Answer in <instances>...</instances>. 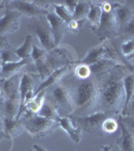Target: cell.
<instances>
[{
  "label": "cell",
  "instance_id": "obj_24",
  "mask_svg": "<svg viewBox=\"0 0 134 151\" xmlns=\"http://www.w3.org/2000/svg\"><path fill=\"white\" fill-rule=\"evenodd\" d=\"M91 1H86V0H79L77 2L76 8H75L74 13L72 14L73 20L81 21L87 18V15L89 13L90 6H91Z\"/></svg>",
  "mask_w": 134,
  "mask_h": 151
},
{
  "label": "cell",
  "instance_id": "obj_8",
  "mask_svg": "<svg viewBox=\"0 0 134 151\" xmlns=\"http://www.w3.org/2000/svg\"><path fill=\"white\" fill-rule=\"evenodd\" d=\"M109 117L112 116L105 112L97 111L84 117H70V118L72 119L75 125L78 126L82 131L95 136H104L102 125Z\"/></svg>",
  "mask_w": 134,
  "mask_h": 151
},
{
  "label": "cell",
  "instance_id": "obj_11",
  "mask_svg": "<svg viewBox=\"0 0 134 151\" xmlns=\"http://www.w3.org/2000/svg\"><path fill=\"white\" fill-rule=\"evenodd\" d=\"M21 16L20 12L6 8L2 17H0V36H6L18 30Z\"/></svg>",
  "mask_w": 134,
  "mask_h": 151
},
{
  "label": "cell",
  "instance_id": "obj_17",
  "mask_svg": "<svg viewBox=\"0 0 134 151\" xmlns=\"http://www.w3.org/2000/svg\"><path fill=\"white\" fill-rule=\"evenodd\" d=\"M133 16H134V12L131 9H129L123 3H119L118 2L117 6L115 8V17H116V22H117L118 25L119 33L128 25V23L133 18Z\"/></svg>",
  "mask_w": 134,
  "mask_h": 151
},
{
  "label": "cell",
  "instance_id": "obj_44",
  "mask_svg": "<svg viewBox=\"0 0 134 151\" xmlns=\"http://www.w3.org/2000/svg\"><path fill=\"white\" fill-rule=\"evenodd\" d=\"M4 137H6V135L4 134L3 131H0V141H1L2 139H3Z\"/></svg>",
  "mask_w": 134,
  "mask_h": 151
},
{
  "label": "cell",
  "instance_id": "obj_20",
  "mask_svg": "<svg viewBox=\"0 0 134 151\" xmlns=\"http://www.w3.org/2000/svg\"><path fill=\"white\" fill-rule=\"evenodd\" d=\"M117 64H120V63L116 62V60H110V58H103V60L97 62L96 64L89 65V68H90L91 75L95 76L96 78H99L100 76L104 75L105 73L108 72V70L113 69Z\"/></svg>",
  "mask_w": 134,
  "mask_h": 151
},
{
  "label": "cell",
  "instance_id": "obj_22",
  "mask_svg": "<svg viewBox=\"0 0 134 151\" xmlns=\"http://www.w3.org/2000/svg\"><path fill=\"white\" fill-rule=\"evenodd\" d=\"M37 114L41 117H44L46 119H49V120L55 121V122H58V123H59L60 119L62 118V117L59 115V113L57 112V110L55 109V107L53 106L50 102H48L46 99Z\"/></svg>",
  "mask_w": 134,
  "mask_h": 151
},
{
  "label": "cell",
  "instance_id": "obj_10",
  "mask_svg": "<svg viewBox=\"0 0 134 151\" xmlns=\"http://www.w3.org/2000/svg\"><path fill=\"white\" fill-rule=\"evenodd\" d=\"M38 88L36 85V80L33 74L30 73H22L21 76L20 86H19V95H20V112H19L18 118L21 117L23 109L29 102L35 97V91Z\"/></svg>",
  "mask_w": 134,
  "mask_h": 151
},
{
  "label": "cell",
  "instance_id": "obj_29",
  "mask_svg": "<svg viewBox=\"0 0 134 151\" xmlns=\"http://www.w3.org/2000/svg\"><path fill=\"white\" fill-rule=\"evenodd\" d=\"M120 53L121 57L124 58H134V38H128L124 40L120 45Z\"/></svg>",
  "mask_w": 134,
  "mask_h": 151
},
{
  "label": "cell",
  "instance_id": "obj_37",
  "mask_svg": "<svg viewBox=\"0 0 134 151\" xmlns=\"http://www.w3.org/2000/svg\"><path fill=\"white\" fill-rule=\"evenodd\" d=\"M80 21H75L72 20L70 23L67 24V29H69L70 31H72L73 33H78L79 29H80Z\"/></svg>",
  "mask_w": 134,
  "mask_h": 151
},
{
  "label": "cell",
  "instance_id": "obj_21",
  "mask_svg": "<svg viewBox=\"0 0 134 151\" xmlns=\"http://www.w3.org/2000/svg\"><path fill=\"white\" fill-rule=\"evenodd\" d=\"M123 85H124V92H125V103H124V109L122 112V115L124 112H125L126 108H127L131 98L134 96V73L132 70H128L126 73L125 77L123 79Z\"/></svg>",
  "mask_w": 134,
  "mask_h": 151
},
{
  "label": "cell",
  "instance_id": "obj_16",
  "mask_svg": "<svg viewBox=\"0 0 134 151\" xmlns=\"http://www.w3.org/2000/svg\"><path fill=\"white\" fill-rule=\"evenodd\" d=\"M118 124L121 130V135L116 140L120 151H134V135L126 128V126L118 119Z\"/></svg>",
  "mask_w": 134,
  "mask_h": 151
},
{
  "label": "cell",
  "instance_id": "obj_27",
  "mask_svg": "<svg viewBox=\"0 0 134 151\" xmlns=\"http://www.w3.org/2000/svg\"><path fill=\"white\" fill-rule=\"evenodd\" d=\"M51 5L53 6V12L57 16H59L66 24L70 23L73 20L72 13L68 10L61 1H53L51 2Z\"/></svg>",
  "mask_w": 134,
  "mask_h": 151
},
{
  "label": "cell",
  "instance_id": "obj_43",
  "mask_svg": "<svg viewBox=\"0 0 134 151\" xmlns=\"http://www.w3.org/2000/svg\"><path fill=\"white\" fill-rule=\"evenodd\" d=\"M4 128V120L1 116H0V131H3Z\"/></svg>",
  "mask_w": 134,
  "mask_h": 151
},
{
  "label": "cell",
  "instance_id": "obj_25",
  "mask_svg": "<svg viewBox=\"0 0 134 151\" xmlns=\"http://www.w3.org/2000/svg\"><path fill=\"white\" fill-rule=\"evenodd\" d=\"M102 16V8H101V2H92L90 6L89 13L87 15V19L91 23L90 27H96L99 25Z\"/></svg>",
  "mask_w": 134,
  "mask_h": 151
},
{
  "label": "cell",
  "instance_id": "obj_15",
  "mask_svg": "<svg viewBox=\"0 0 134 151\" xmlns=\"http://www.w3.org/2000/svg\"><path fill=\"white\" fill-rule=\"evenodd\" d=\"M32 64V60L31 58H26L22 60L18 63H9V64H2V70L1 75H0V79H10L14 76L22 73L23 69L27 67L28 65Z\"/></svg>",
  "mask_w": 134,
  "mask_h": 151
},
{
  "label": "cell",
  "instance_id": "obj_45",
  "mask_svg": "<svg viewBox=\"0 0 134 151\" xmlns=\"http://www.w3.org/2000/svg\"><path fill=\"white\" fill-rule=\"evenodd\" d=\"M1 70H2V62L0 60V75H1Z\"/></svg>",
  "mask_w": 134,
  "mask_h": 151
},
{
  "label": "cell",
  "instance_id": "obj_13",
  "mask_svg": "<svg viewBox=\"0 0 134 151\" xmlns=\"http://www.w3.org/2000/svg\"><path fill=\"white\" fill-rule=\"evenodd\" d=\"M46 18H47L48 22L50 24L55 47H57L59 43L62 41L63 37H64L65 32L67 30V24L59 16L56 15L53 11H49V13L46 15Z\"/></svg>",
  "mask_w": 134,
  "mask_h": 151
},
{
  "label": "cell",
  "instance_id": "obj_42",
  "mask_svg": "<svg viewBox=\"0 0 134 151\" xmlns=\"http://www.w3.org/2000/svg\"><path fill=\"white\" fill-rule=\"evenodd\" d=\"M101 151H112L111 145H104L101 147Z\"/></svg>",
  "mask_w": 134,
  "mask_h": 151
},
{
  "label": "cell",
  "instance_id": "obj_39",
  "mask_svg": "<svg viewBox=\"0 0 134 151\" xmlns=\"http://www.w3.org/2000/svg\"><path fill=\"white\" fill-rule=\"evenodd\" d=\"M123 4L134 12V0H127V1H124Z\"/></svg>",
  "mask_w": 134,
  "mask_h": 151
},
{
  "label": "cell",
  "instance_id": "obj_35",
  "mask_svg": "<svg viewBox=\"0 0 134 151\" xmlns=\"http://www.w3.org/2000/svg\"><path fill=\"white\" fill-rule=\"evenodd\" d=\"M122 116H128V117H133L134 118V96L131 98L127 108H126V110L123 113Z\"/></svg>",
  "mask_w": 134,
  "mask_h": 151
},
{
  "label": "cell",
  "instance_id": "obj_5",
  "mask_svg": "<svg viewBox=\"0 0 134 151\" xmlns=\"http://www.w3.org/2000/svg\"><path fill=\"white\" fill-rule=\"evenodd\" d=\"M45 99L50 102L61 117H69L74 112L69 93L61 83L53 85L45 90Z\"/></svg>",
  "mask_w": 134,
  "mask_h": 151
},
{
  "label": "cell",
  "instance_id": "obj_33",
  "mask_svg": "<svg viewBox=\"0 0 134 151\" xmlns=\"http://www.w3.org/2000/svg\"><path fill=\"white\" fill-rule=\"evenodd\" d=\"M46 53H47V52H46L44 48L39 47H37V45H34L30 58L32 60V63H35V62H37V60H41L42 58H44L46 55Z\"/></svg>",
  "mask_w": 134,
  "mask_h": 151
},
{
  "label": "cell",
  "instance_id": "obj_49",
  "mask_svg": "<svg viewBox=\"0 0 134 151\" xmlns=\"http://www.w3.org/2000/svg\"><path fill=\"white\" fill-rule=\"evenodd\" d=\"M0 13H1V12H0Z\"/></svg>",
  "mask_w": 134,
  "mask_h": 151
},
{
  "label": "cell",
  "instance_id": "obj_28",
  "mask_svg": "<svg viewBox=\"0 0 134 151\" xmlns=\"http://www.w3.org/2000/svg\"><path fill=\"white\" fill-rule=\"evenodd\" d=\"M0 60L2 64H9V63H18L22 60L16 53V48L12 47L8 45L0 53Z\"/></svg>",
  "mask_w": 134,
  "mask_h": 151
},
{
  "label": "cell",
  "instance_id": "obj_47",
  "mask_svg": "<svg viewBox=\"0 0 134 151\" xmlns=\"http://www.w3.org/2000/svg\"><path fill=\"white\" fill-rule=\"evenodd\" d=\"M76 151H84V150H81V149H78V150H76Z\"/></svg>",
  "mask_w": 134,
  "mask_h": 151
},
{
  "label": "cell",
  "instance_id": "obj_19",
  "mask_svg": "<svg viewBox=\"0 0 134 151\" xmlns=\"http://www.w3.org/2000/svg\"><path fill=\"white\" fill-rule=\"evenodd\" d=\"M24 129H25V126H24V120L22 117H20L19 119H14V120H7V119L4 120L3 132L7 138L15 137L22 133Z\"/></svg>",
  "mask_w": 134,
  "mask_h": 151
},
{
  "label": "cell",
  "instance_id": "obj_30",
  "mask_svg": "<svg viewBox=\"0 0 134 151\" xmlns=\"http://www.w3.org/2000/svg\"><path fill=\"white\" fill-rule=\"evenodd\" d=\"M118 127V120H116L115 117H109L103 122L102 130H103L104 135H112L113 133H115V131L117 130Z\"/></svg>",
  "mask_w": 134,
  "mask_h": 151
},
{
  "label": "cell",
  "instance_id": "obj_48",
  "mask_svg": "<svg viewBox=\"0 0 134 151\" xmlns=\"http://www.w3.org/2000/svg\"><path fill=\"white\" fill-rule=\"evenodd\" d=\"M29 151H35V150H32V149H30V150H29Z\"/></svg>",
  "mask_w": 134,
  "mask_h": 151
},
{
  "label": "cell",
  "instance_id": "obj_7",
  "mask_svg": "<svg viewBox=\"0 0 134 151\" xmlns=\"http://www.w3.org/2000/svg\"><path fill=\"white\" fill-rule=\"evenodd\" d=\"M27 27L35 33L37 38L39 40L41 47L46 52H51L56 47L53 38L52 30L50 24L48 22L46 16H38L29 19Z\"/></svg>",
  "mask_w": 134,
  "mask_h": 151
},
{
  "label": "cell",
  "instance_id": "obj_9",
  "mask_svg": "<svg viewBox=\"0 0 134 151\" xmlns=\"http://www.w3.org/2000/svg\"><path fill=\"white\" fill-rule=\"evenodd\" d=\"M6 8L16 10L20 12L22 15H26L30 18L38 17V16H46L50 11L47 6L39 5L35 1H26V0L7 1Z\"/></svg>",
  "mask_w": 134,
  "mask_h": 151
},
{
  "label": "cell",
  "instance_id": "obj_4",
  "mask_svg": "<svg viewBox=\"0 0 134 151\" xmlns=\"http://www.w3.org/2000/svg\"><path fill=\"white\" fill-rule=\"evenodd\" d=\"M32 64L34 65V70L37 72L39 79L41 81H44L54 70L66 65H71L72 63L68 60L67 52H65L64 50L55 47L51 52H47L44 58Z\"/></svg>",
  "mask_w": 134,
  "mask_h": 151
},
{
  "label": "cell",
  "instance_id": "obj_6",
  "mask_svg": "<svg viewBox=\"0 0 134 151\" xmlns=\"http://www.w3.org/2000/svg\"><path fill=\"white\" fill-rule=\"evenodd\" d=\"M21 117L24 120V126L27 132L35 138H41L49 135L57 127H60L58 122L46 119L38 114L23 112Z\"/></svg>",
  "mask_w": 134,
  "mask_h": 151
},
{
  "label": "cell",
  "instance_id": "obj_26",
  "mask_svg": "<svg viewBox=\"0 0 134 151\" xmlns=\"http://www.w3.org/2000/svg\"><path fill=\"white\" fill-rule=\"evenodd\" d=\"M34 38L31 35H26L25 40L22 45L19 47L16 48V53L21 60H26V58H30L31 52H32V48L34 45Z\"/></svg>",
  "mask_w": 134,
  "mask_h": 151
},
{
  "label": "cell",
  "instance_id": "obj_32",
  "mask_svg": "<svg viewBox=\"0 0 134 151\" xmlns=\"http://www.w3.org/2000/svg\"><path fill=\"white\" fill-rule=\"evenodd\" d=\"M118 36L123 37V40H128V38H134V16L130 22L128 23V25L119 33Z\"/></svg>",
  "mask_w": 134,
  "mask_h": 151
},
{
  "label": "cell",
  "instance_id": "obj_36",
  "mask_svg": "<svg viewBox=\"0 0 134 151\" xmlns=\"http://www.w3.org/2000/svg\"><path fill=\"white\" fill-rule=\"evenodd\" d=\"M61 2L66 6V8L71 12L72 14L74 13L75 8H76V5H77V2H78L77 0H67V1H61Z\"/></svg>",
  "mask_w": 134,
  "mask_h": 151
},
{
  "label": "cell",
  "instance_id": "obj_23",
  "mask_svg": "<svg viewBox=\"0 0 134 151\" xmlns=\"http://www.w3.org/2000/svg\"><path fill=\"white\" fill-rule=\"evenodd\" d=\"M45 96H46L45 90H43V91L39 92L38 94H36V96L25 106L22 113L23 112H29V113H32V114H37L38 112H39L40 108L42 107L43 103H44ZM21 115H22V114H21Z\"/></svg>",
  "mask_w": 134,
  "mask_h": 151
},
{
  "label": "cell",
  "instance_id": "obj_40",
  "mask_svg": "<svg viewBox=\"0 0 134 151\" xmlns=\"http://www.w3.org/2000/svg\"><path fill=\"white\" fill-rule=\"evenodd\" d=\"M33 149L35 150V151H48V150H46L43 146H40V145H38V144H35L33 146Z\"/></svg>",
  "mask_w": 134,
  "mask_h": 151
},
{
  "label": "cell",
  "instance_id": "obj_18",
  "mask_svg": "<svg viewBox=\"0 0 134 151\" xmlns=\"http://www.w3.org/2000/svg\"><path fill=\"white\" fill-rule=\"evenodd\" d=\"M59 126L66 132L73 142L79 143L82 138V130L76 126L70 117H62L59 121Z\"/></svg>",
  "mask_w": 134,
  "mask_h": 151
},
{
  "label": "cell",
  "instance_id": "obj_31",
  "mask_svg": "<svg viewBox=\"0 0 134 151\" xmlns=\"http://www.w3.org/2000/svg\"><path fill=\"white\" fill-rule=\"evenodd\" d=\"M72 72H73V74L76 76L77 78H79V79H87V78H90L92 76L91 72H90L89 65H82V64L77 65Z\"/></svg>",
  "mask_w": 134,
  "mask_h": 151
},
{
  "label": "cell",
  "instance_id": "obj_34",
  "mask_svg": "<svg viewBox=\"0 0 134 151\" xmlns=\"http://www.w3.org/2000/svg\"><path fill=\"white\" fill-rule=\"evenodd\" d=\"M119 119L121 120L124 125L126 126V128L130 131L131 133L134 135V118L133 117H128V116H120Z\"/></svg>",
  "mask_w": 134,
  "mask_h": 151
},
{
  "label": "cell",
  "instance_id": "obj_41",
  "mask_svg": "<svg viewBox=\"0 0 134 151\" xmlns=\"http://www.w3.org/2000/svg\"><path fill=\"white\" fill-rule=\"evenodd\" d=\"M7 1H0V12H2L3 9H6Z\"/></svg>",
  "mask_w": 134,
  "mask_h": 151
},
{
  "label": "cell",
  "instance_id": "obj_3",
  "mask_svg": "<svg viewBox=\"0 0 134 151\" xmlns=\"http://www.w3.org/2000/svg\"><path fill=\"white\" fill-rule=\"evenodd\" d=\"M118 2L114 1H102V16L98 26L90 27L91 30L99 37L101 42L104 41H113L119 35L118 25L115 17V8Z\"/></svg>",
  "mask_w": 134,
  "mask_h": 151
},
{
  "label": "cell",
  "instance_id": "obj_2",
  "mask_svg": "<svg viewBox=\"0 0 134 151\" xmlns=\"http://www.w3.org/2000/svg\"><path fill=\"white\" fill-rule=\"evenodd\" d=\"M60 83L66 88L71 98L74 112L69 117H84L97 111L99 80L95 76L79 79L70 70Z\"/></svg>",
  "mask_w": 134,
  "mask_h": 151
},
{
  "label": "cell",
  "instance_id": "obj_1",
  "mask_svg": "<svg viewBox=\"0 0 134 151\" xmlns=\"http://www.w3.org/2000/svg\"><path fill=\"white\" fill-rule=\"evenodd\" d=\"M128 70H131L124 64H117L113 69L98 78L99 97L97 111L105 112L115 118L122 115L125 103L123 79Z\"/></svg>",
  "mask_w": 134,
  "mask_h": 151
},
{
  "label": "cell",
  "instance_id": "obj_38",
  "mask_svg": "<svg viewBox=\"0 0 134 151\" xmlns=\"http://www.w3.org/2000/svg\"><path fill=\"white\" fill-rule=\"evenodd\" d=\"M8 45L9 43H8V40H7L6 36H0V53H1L2 50H3Z\"/></svg>",
  "mask_w": 134,
  "mask_h": 151
},
{
  "label": "cell",
  "instance_id": "obj_12",
  "mask_svg": "<svg viewBox=\"0 0 134 151\" xmlns=\"http://www.w3.org/2000/svg\"><path fill=\"white\" fill-rule=\"evenodd\" d=\"M20 112V95L15 94L8 98H0V116L3 120H14Z\"/></svg>",
  "mask_w": 134,
  "mask_h": 151
},
{
  "label": "cell",
  "instance_id": "obj_14",
  "mask_svg": "<svg viewBox=\"0 0 134 151\" xmlns=\"http://www.w3.org/2000/svg\"><path fill=\"white\" fill-rule=\"evenodd\" d=\"M70 70H71V65H64V67L60 68V69L54 70L47 79H45L44 81H42L40 83L39 86H38V88L35 91V96H36V94H38L39 92L43 91V90H46L47 88L59 83L62 80V78L64 77L65 75H67Z\"/></svg>",
  "mask_w": 134,
  "mask_h": 151
},
{
  "label": "cell",
  "instance_id": "obj_46",
  "mask_svg": "<svg viewBox=\"0 0 134 151\" xmlns=\"http://www.w3.org/2000/svg\"><path fill=\"white\" fill-rule=\"evenodd\" d=\"M132 72H133V73H134V65H132Z\"/></svg>",
  "mask_w": 134,
  "mask_h": 151
}]
</instances>
